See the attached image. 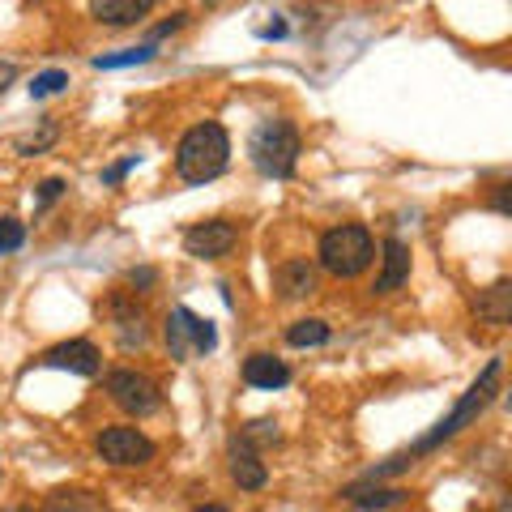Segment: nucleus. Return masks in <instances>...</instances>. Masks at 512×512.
Returning <instances> with one entry per match:
<instances>
[{
    "mask_svg": "<svg viewBox=\"0 0 512 512\" xmlns=\"http://www.w3.org/2000/svg\"><path fill=\"white\" fill-rule=\"evenodd\" d=\"M500 359H491L487 367H483V376H478L474 384H470V393L461 397V402L453 406V414L448 419H440L436 423V431H427V436L410 448L406 457H393V461H384V466H376V470H367V478L363 483H376V478H384V474H393V470H402V466H410V457H419V453H431V448H440L444 440H453L457 431H466L478 414H483L487 406H491V397H495V389H500Z\"/></svg>",
    "mask_w": 512,
    "mask_h": 512,
    "instance_id": "1",
    "label": "nucleus"
},
{
    "mask_svg": "<svg viewBox=\"0 0 512 512\" xmlns=\"http://www.w3.org/2000/svg\"><path fill=\"white\" fill-rule=\"evenodd\" d=\"M227 163H231V137L218 120L188 128L180 150H175V171H180L184 184H210L227 171Z\"/></svg>",
    "mask_w": 512,
    "mask_h": 512,
    "instance_id": "2",
    "label": "nucleus"
},
{
    "mask_svg": "<svg viewBox=\"0 0 512 512\" xmlns=\"http://www.w3.org/2000/svg\"><path fill=\"white\" fill-rule=\"evenodd\" d=\"M248 154H252V167L261 175H274V180H286L295 171V158H299V133L291 120H265L256 124V133L248 141Z\"/></svg>",
    "mask_w": 512,
    "mask_h": 512,
    "instance_id": "3",
    "label": "nucleus"
},
{
    "mask_svg": "<svg viewBox=\"0 0 512 512\" xmlns=\"http://www.w3.org/2000/svg\"><path fill=\"white\" fill-rule=\"evenodd\" d=\"M372 256H376L372 235L355 227V222H350V227H333L320 239V265H325L333 278H359L363 269L372 265Z\"/></svg>",
    "mask_w": 512,
    "mask_h": 512,
    "instance_id": "4",
    "label": "nucleus"
},
{
    "mask_svg": "<svg viewBox=\"0 0 512 512\" xmlns=\"http://www.w3.org/2000/svg\"><path fill=\"white\" fill-rule=\"evenodd\" d=\"M167 346H171V359H188L192 350H197V355H210L218 346V329L192 308H175L167 316Z\"/></svg>",
    "mask_w": 512,
    "mask_h": 512,
    "instance_id": "5",
    "label": "nucleus"
},
{
    "mask_svg": "<svg viewBox=\"0 0 512 512\" xmlns=\"http://www.w3.org/2000/svg\"><path fill=\"white\" fill-rule=\"evenodd\" d=\"M107 393H111V402H116L124 414H137V419H146V414H154L158 406H163L158 384L150 376L128 372V367H120V372L107 376Z\"/></svg>",
    "mask_w": 512,
    "mask_h": 512,
    "instance_id": "6",
    "label": "nucleus"
},
{
    "mask_svg": "<svg viewBox=\"0 0 512 512\" xmlns=\"http://www.w3.org/2000/svg\"><path fill=\"white\" fill-rule=\"evenodd\" d=\"M94 448H99V457L111 461V466H146L154 457V440L141 436L137 427H107L99 431Z\"/></svg>",
    "mask_w": 512,
    "mask_h": 512,
    "instance_id": "7",
    "label": "nucleus"
},
{
    "mask_svg": "<svg viewBox=\"0 0 512 512\" xmlns=\"http://www.w3.org/2000/svg\"><path fill=\"white\" fill-rule=\"evenodd\" d=\"M184 248L188 256H201V261H214V256H227L235 248V227L231 222H197V227L184 231Z\"/></svg>",
    "mask_w": 512,
    "mask_h": 512,
    "instance_id": "8",
    "label": "nucleus"
},
{
    "mask_svg": "<svg viewBox=\"0 0 512 512\" xmlns=\"http://www.w3.org/2000/svg\"><path fill=\"white\" fill-rule=\"evenodd\" d=\"M43 363L47 367H69V372H77V376H99V367H103L99 350H94L90 342H60V346L47 350Z\"/></svg>",
    "mask_w": 512,
    "mask_h": 512,
    "instance_id": "9",
    "label": "nucleus"
},
{
    "mask_svg": "<svg viewBox=\"0 0 512 512\" xmlns=\"http://www.w3.org/2000/svg\"><path fill=\"white\" fill-rule=\"evenodd\" d=\"M384 256H380V278H376V295H389V291H397L406 278H410V248L402 244V239H384V248H380Z\"/></svg>",
    "mask_w": 512,
    "mask_h": 512,
    "instance_id": "10",
    "label": "nucleus"
},
{
    "mask_svg": "<svg viewBox=\"0 0 512 512\" xmlns=\"http://www.w3.org/2000/svg\"><path fill=\"white\" fill-rule=\"evenodd\" d=\"M111 320H116V338L124 350L146 346V316H141V308L133 299H124V295L111 299Z\"/></svg>",
    "mask_w": 512,
    "mask_h": 512,
    "instance_id": "11",
    "label": "nucleus"
},
{
    "mask_svg": "<svg viewBox=\"0 0 512 512\" xmlns=\"http://www.w3.org/2000/svg\"><path fill=\"white\" fill-rule=\"evenodd\" d=\"M274 286L282 299H303V295H312V286H316V269L308 261H282L274 269Z\"/></svg>",
    "mask_w": 512,
    "mask_h": 512,
    "instance_id": "12",
    "label": "nucleus"
},
{
    "mask_svg": "<svg viewBox=\"0 0 512 512\" xmlns=\"http://www.w3.org/2000/svg\"><path fill=\"white\" fill-rule=\"evenodd\" d=\"M231 478L244 491H261L265 487V461L252 453V444H244V440H235V448H231Z\"/></svg>",
    "mask_w": 512,
    "mask_h": 512,
    "instance_id": "13",
    "label": "nucleus"
},
{
    "mask_svg": "<svg viewBox=\"0 0 512 512\" xmlns=\"http://www.w3.org/2000/svg\"><path fill=\"white\" fill-rule=\"evenodd\" d=\"M244 380L252 389H282V384L291 380V367L274 355H252V359H244Z\"/></svg>",
    "mask_w": 512,
    "mask_h": 512,
    "instance_id": "14",
    "label": "nucleus"
},
{
    "mask_svg": "<svg viewBox=\"0 0 512 512\" xmlns=\"http://www.w3.org/2000/svg\"><path fill=\"white\" fill-rule=\"evenodd\" d=\"M474 312H478L483 325H508V320H512V286L495 282L491 291H483L474 299Z\"/></svg>",
    "mask_w": 512,
    "mask_h": 512,
    "instance_id": "15",
    "label": "nucleus"
},
{
    "mask_svg": "<svg viewBox=\"0 0 512 512\" xmlns=\"http://www.w3.org/2000/svg\"><path fill=\"white\" fill-rule=\"evenodd\" d=\"M90 13L107 26H133L150 13V0H94Z\"/></svg>",
    "mask_w": 512,
    "mask_h": 512,
    "instance_id": "16",
    "label": "nucleus"
},
{
    "mask_svg": "<svg viewBox=\"0 0 512 512\" xmlns=\"http://www.w3.org/2000/svg\"><path fill=\"white\" fill-rule=\"evenodd\" d=\"M346 500L355 504V508H393V504H402V500H406V491H397V487H372V483H355V487H346Z\"/></svg>",
    "mask_w": 512,
    "mask_h": 512,
    "instance_id": "17",
    "label": "nucleus"
},
{
    "mask_svg": "<svg viewBox=\"0 0 512 512\" xmlns=\"http://www.w3.org/2000/svg\"><path fill=\"white\" fill-rule=\"evenodd\" d=\"M286 342H291V346H325L329 342V325H325V320H316V316L295 320V325L286 329Z\"/></svg>",
    "mask_w": 512,
    "mask_h": 512,
    "instance_id": "18",
    "label": "nucleus"
},
{
    "mask_svg": "<svg viewBox=\"0 0 512 512\" xmlns=\"http://www.w3.org/2000/svg\"><path fill=\"white\" fill-rule=\"evenodd\" d=\"M154 56V47H124L116 56H94V69H128V64H146Z\"/></svg>",
    "mask_w": 512,
    "mask_h": 512,
    "instance_id": "19",
    "label": "nucleus"
},
{
    "mask_svg": "<svg viewBox=\"0 0 512 512\" xmlns=\"http://www.w3.org/2000/svg\"><path fill=\"white\" fill-rule=\"evenodd\" d=\"M64 86H69V73H64V69H47V73H39L35 82H30V99H47V94H60Z\"/></svg>",
    "mask_w": 512,
    "mask_h": 512,
    "instance_id": "20",
    "label": "nucleus"
},
{
    "mask_svg": "<svg viewBox=\"0 0 512 512\" xmlns=\"http://www.w3.org/2000/svg\"><path fill=\"white\" fill-rule=\"evenodd\" d=\"M22 239H26V227L18 218H0V256L13 252V248H22Z\"/></svg>",
    "mask_w": 512,
    "mask_h": 512,
    "instance_id": "21",
    "label": "nucleus"
},
{
    "mask_svg": "<svg viewBox=\"0 0 512 512\" xmlns=\"http://www.w3.org/2000/svg\"><path fill=\"white\" fill-rule=\"evenodd\" d=\"M52 141H56V128H52V124H43V133L18 141V150H22V154H35V150H43V146H52Z\"/></svg>",
    "mask_w": 512,
    "mask_h": 512,
    "instance_id": "22",
    "label": "nucleus"
},
{
    "mask_svg": "<svg viewBox=\"0 0 512 512\" xmlns=\"http://www.w3.org/2000/svg\"><path fill=\"white\" fill-rule=\"evenodd\" d=\"M60 192H64V180H43L39 184V210H47V205H52Z\"/></svg>",
    "mask_w": 512,
    "mask_h": 512,
    "instance_id": "23",
    "label": "nucleus"
},
{
    "mask_svg": "<svg viewBox=\"0 0 512 512\" xmlns=\"http://www.w3.org/2000/svg\"><path fill=\"white\" fill-rule=\"evenodd\" d=\"M133 167H137V158H124V163H116L111 171H103V184H116V180H124V175L133 171Z\"/></svg>",
    "mask_w": 512,
    "mask_h": 512,
    "instance_id": "24",
    "label": "nucleus"
},
{
    "mask_svg": "<svg viewBox=\"0 0 512 512\" xmlns=\"http://www.w3.org/2000/svg\"><path fill=\"white\" fill-rule=\"evenodd\" d=\"M13 77H18V69H13V64H5V60H0V94H5V90L13 86Z\"/></svg>",
    "mask_w": 512,
    "mask_h": 512,
    "instance_id": "25",
    "label": "nucleus"
},
{
    "mask_svg": "<svg viewBox=\"0 0 512 512\" xmlns=\"http://www.w3.org/2000/svg\"><path fill=\"white\" fill-rule=\"evenodd\" d=\"M495 210H500V214H508V184H500V188H495Z\"/></svg>",
    "mask_w": 512,
    "mask_h": 512,
    "instance_id": "26",
    "label": "nucleus"
},
{
    "mask_svg": "<svg viewBox=\"0 0 512 512\" xmlns=\"http://www.w3.org/2000/svg\"><path fill=\"white\" fill-rule=\"evenodd\" d=\"M154 282V269H137L133 274V286H150Z\"/></svg>",
    "mask_w": 512,
    "mask_h": 512,
    "instance_id": "27",
    "label": "nucleus"
},
{
    "mask_svg": "<svg viewBox=\"0 0 512 512\" xmlns=\"http://www.w3.org/2000/svg\"><path fill=\"white\" fill-rule=\"evenodd\" d=\"M197 512H227V508H222V504H201Z\"/></svg>",
    "mask_w": 512,
    "mask_h": 512,
    "instance_id": "28",
    "label": "nucleus"
},
{
    "mask_svg": "<svg viewBox=\"0 0 512 512\" xmlns=\"http://www.w3.org/2000/svg\"><path fill=\"white\" fill-rule=\"evenodd\" d=\"M9 512H30V508H9Z\"/></svg>",
    "mask_w": 512,
    "mask_h": 512,
    "instance_id": "29",
    "label": "nucleus"
}]
</instances>
